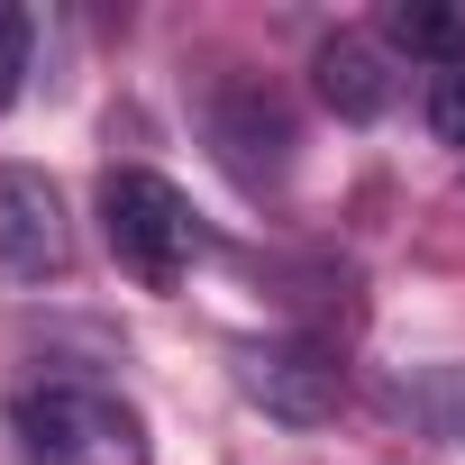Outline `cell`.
I'll use <instances>...</instances> for the list:
<instances>
[{"mask_svg":"<svg viewBox=\"0 0 465 465\" xmlns=\"http://www.w3.org/2000/svg\"><path fill=\"white\" fill-rule=\"evenodd\" d=\"M10 438L28 465H146V420L83 374H37L10 392Z\"/></svg>","mask_w":465,"mask_h":465,"instance_id":"1","label":"cell"},{"mask_svg":"<svg viewBox=\"0 0 465 465\" xmlns=\"http://www.w3.org/2000/svg\"><path fill=\"white\" fill-rule=\"evenodd\" d=\"M101 238H110V256H119L137 283H183V274L210 256L201 210H192L164 173H146V164H119V173L101 183Z\"/></svg>","mask_w":465,"mask_h":465,"instance_id":"2","label":"cell"},{"mask_svg":"<svg viewBox=\"0 0 465 465\" xmlns=\"http://www.w3.org/2000/svg\"><path fill=\"white\" fill-rule=\"evenodd\" d=\"M201 128H210V155H219V173L238 183V192H283V173H292V146H302V128H292V110H283V92H265V83H219L210 92V110H201Z\"/></svg>","mask_w":465,"mask_h":465,"instance_id":"3","label":"cell"},{"mask_svg":"<svg viewBox=\"0 0 465 465\" xmlns=\"http://www.w3.org/2000/svg\"><path fill=\"white\" fill-rule=\"evenodd\" d=\"M238 392L283 429H320L347 401V365H338L329 338H247L238 347Z\"/></svg>","mask_w":465,"mask_h":465,"instance_id":"4","label":"cell"},{"mask_svg":"<svg viewBox=\"0 0 465 465\" xmlns=\"http://www.w3.org/2000/svg\"><path fill=\"white\" fill-rule=\"evenodd\" d=\"M74 265L64 192L37 164H0V283H55Z\"/></svg>","mask_w":465,"mask_h":465,"instance_id":"5","label":"cell"},{"mask_svg":"<svg viewBox=\"0 0 465 465\" xmlns=\"http://www.w3.org/2000/svg\"><path fill=\"white\" fill-rule=\"evenodd\" d=\"M311 83H320V101L347 119V128H365V119H383L392 110V46H374V37H329L320 55H311Z\"/></svg>","mask_w":465,"mask_h":465,"instance_id":"6","label":"cell"},{"mask_svg":"<svg viewBox=\"0 0 465 465\" xmlns=\"http://www.w3.org/2000/svg\"><path fill=\"white\" fill-rule=\"evenodd\" d=\"M392 420H411V429L438 438V447H465V356L411 365V374L392 383Z\"/></svg>","mask_w":465,"mask_h":465,"instance_id":"7","label":"cell"},{"mask_svg":"<svg viewBox=\"0 0 465 465\" xmlns=\"http://www.w3.org/2000/svg\"><path fill=\"white\" fill-rule=\"evenodd\" d=\"M383 46L420 55L429 74H456L465 64V0H392L383 10Z\"/></svg>","mask_w":465,"mask_h":465,"instance_id":"8","label":"cell"},{"mask_svg":"<svg viewBox=\"0 0 465 465\" xmlns=\"http://www.w3.org/2000/svg\"><path fill=\"white\" fill-rule=\"evenodd\" d=\"M429 137L438 146H465V64L456 74H429Z\"/></svg>","mask_w":465,"mask_h":465,"instance_id":"9","label":"cell"},{"mask_svg":"<svg viewBox=\"0 0 465 465\" xmlns=\"http://www.w3.org/2000/svg\"><path fill=\"white\" fill-rule=\"evenodd\" d=\"M19 74H28V19L0 0V110L19 101Z\"/></svg>","mask_w":465,"mask_h":465,"instance_id":"10","label":"cell"}]
</instances>
